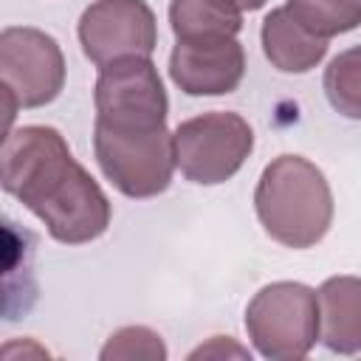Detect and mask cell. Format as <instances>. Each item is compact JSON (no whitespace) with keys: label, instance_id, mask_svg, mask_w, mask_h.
<instances>
[{"label":"cell","instance_id":"obj_1","mask_svg":"<svg viewBox=\"0 0 361 361\" xmlns=\"http://www.w3.org/2000/svg\"><path fill=\"white\" fill-rule=\"evenodd\" d=\"M0 164L3 189L39 217L56 243L82 245L107 231L113 206L56 127L25 124L8 130Z\"/></svg>","mask_w":361,"mask_h":361},{"label":"cell","instance_id":"obj_2","mask_svg":"<svg viewBox=\"0 0 361 361\" xmlns=\"http://www.w3.org/2000/svg\"><path fill=\"white\" fill-rule=\"evenodd\" d=\"M259 226L285 248H313L333 226V192L324 172L302 155H276L254 189Z\"/></svg>","mask_w":361,"mask_h":361},{"label":"cell","instance_id":"obj_3","mask_svg":"<svg viewBox=\"0 0 361 361\" xmlns=\"http://www.w3.org/2000/svg\"><path fill=\"white\" fill-rule=\"evenodd\" d=\"M245 333L268 361H299L319 341V293L305 282H271L245 307Z\"/></svg>","mask_w":361,"mask_h":361},{"label":"cell","instance_id":"obj_4","mask_svg":"<svg viewBox=\"0 0 361 361\" xmlns=\"http://www.w3.org/2000/svg\"><path fill=\"white\" fill-rule=\"evenodd\" d=\"M93 152L102 175L124 197H155L169 189L175 172V147L166 127L121 130L93 124Z\"/></svg>","mask_w":361,"mask_h":361},{"label":"cell","instance_id":"obj_5","mask_svg":"<svg viewBox=\"0 0 361 361\" xmlns=\"http://www.w3.org/2000/svg\"><path fill=\"white\" fill-rule=\"evenodd\" d=\"M175 164L180 175L200 186L234 178L254 149L251 124L231 110H212L180 121L172 130Z\"/></svg>","mask_w":361,"mask_h":361},{"label":"cell","instance_id":"obj_6","mask_svg":"<svg viewBox=\"0 0 361 361\" xmlns=\"http://www.w3.org/2000/svg\"><path fill=\"white\" fill-rule=\"evenodd\" d=\"M0 79L8 102V121L17 110L51 104L65 87V56L59 42L31 25L0 31Z\"/></svg>","mask_w":361,"mask_h":361},{"label":"cell","instance_id":"obj_7","mask_svg":"<svg viewBox=\"0 0 361 361\" xmlns=\"http://www.w3.org/2000/svg\"><path fill=\"white\" fill-rule=\"evenodd\" d=\"M96 121L121 130H155L166 127L169 99L158 68L149 56H133L99 68L93 87Z\"/></svg>","mask_w":361,"mask_h":361},{"label":"cell","instance_id":"obj_8","mask_svg":"<svg viewBox=\"0 0 361 361\" xmlns=\"http://www.w3.org/2000/svg\"><path fill=\"white\" fill-rule=\"evenodd\" d=\"M79 45L96 68L133 56H152L158 45L155 11L144 0H93L76 25Z\"/></svg>","mask_w":361,"mask_h":361},{"label":"cell","instance_id":"obj_9","mask_svg":"<svg viewBox=\"0 0 361 361\" xmlns=\"http://www.w3.org/2000/svg\"><path fill=\"white\" fill-rule=\"evenodd\" d=\"M245 76V48L237 37L175 39L169 79L186 96H226Z\"/></svg>","mask_w":361,"mask_h":361},{"label":"cell","instance_id":"obj_10","mask_svg":"<svg viewBox=\"0 0 361 361\" xmlns=\"http://www.w3.org/2000/svg\"><path fill=\"white\" fill-rule=\"evenodd\" d=\"M316 293L319 341L336 355L361 353V276H330Z\"/></svg>","mask_w":361,"mask_h":361},{"label":"cell","instance_id":"obj_11","mask_svg":"<svg viewBox=\"0 0 361 361\" xmlns=\"http://www.w3.org/2000/svg\"><path fill=\"white\" fill-rule=\"evenodd\" d=\"M259 39L265 59L282 73H307L327 54V39L310 34L302 23H296L285 6L271 8V14H265Z\"/></svg>","mask_w":361,"mask_h":361},{"label":"cell","instance_id":"obj_12","mask_svg":"<svg viewBox=\"0 0 361 361\" xmlns=\"http://www.w3.org/2000/svg\"><path fill=\"white\" fill-rule=\"evenodd\" d=\"M169 25L175 39L237 37L243 31V11L231 0H172Z\"/></svg>","mask_w":361,"mask_h":361},{"label":"cell","instance_id":"obj_13","mask_svg":"<svg viewBox=\"0 0 361 361\" xmlns=\"http://www.w3.org/2000/svg\"><path fill=\"white\" fill-rule=\"evenodd\" d=\"M322 87L336 113L361 118V45L344 48L327 62Z\"/></svg>","mask_w":361,"mask_h":361},{"label":"cell","instance_id":"obj_14","mask_svg":"<svg viewBox=\"0 0 361 361\" xmlns=\"http://www.w3.org/2000/svg\"><path fill=\"white\" fill-rule=\"evenodd\" d=\"M285 8L310 34L330 39L361 25V0H288Z\"/></svg>","mask_w":361,"mask_h":361},{"label":"cell","instance_id":"obj_15","mask_svg":"<svg viewBox=\"0 0 361 361\" xmlns=\"http://www.w3.org/2000/svg\"><path fill=\"white\" fill-rule=\"evenodd\" d=\"M169 355L164 338L144 327V324H127L107 336L104 347L99 350L102 361H164Z\"/></svg>","mask_w":361,"mask_h":361},{"label":"cell","instance_id":"obj_16","mask_svg":"<svg viewBox=\"0 0 361 361\" xmlns=\"http://www.w3.org/2000/svg\"><path fill=\"white\" fill-rule=\"evenodd\" d=\"M189 358H251L248 347H240L231 336H212L206 344L195 347L189 353Z\"/></svg>","mask_w":361,"mask_h":361},{"label":"cell","instance_id":"obj_17","mask_svg":"<svg viewBox=\"0 0 361 361\" xmlns=\"http://www.w3.org/2000/svg\"><path fill=\"white\" fill-rule=\"evenodd\" d=\"M240 11H257V8H262L268 0H231Z\"/></svg>","mask_w":361,"mask_h":361}]
</instances>
